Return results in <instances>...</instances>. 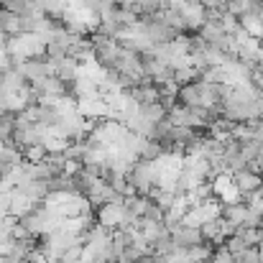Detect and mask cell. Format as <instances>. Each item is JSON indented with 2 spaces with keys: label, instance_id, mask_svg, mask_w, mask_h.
I'll use <instances>...</instances> for the list:
<instances>
[{
  "label": "cell",
  "instance_id": "obj_1",
  "mask_svg": "<svg viewBox=\"0 0 263 263\" xmlns=\"http://www.w3.org/2000/svg\"><path fill=\"white\" fill-rule=\"evenodd\" d=\"M172 238H174V246H179V248H192V246L204 240L199 228H192V225H184V222L172 228Z\"/></svg>",
  "mask_w": 263,
  "mask_h": 263
},
{
  "label": "cell",
  "instance_id": "obj_2",
  "mask_svg": "<svg viewBox=\"0 0 263 263\" xmlns=\"http://www.w3.org/2000/svg\"><path fill=\"white\" fill-rule=\"evenodd\" d=\"M233 179H235V184H238V189H240V194H243V197L263 186V174H261V172H253L251 166H248V169L235 172V174H233Z\"/></svg>",
  "mask_w": 263,
  "mask_h": 263
},
{
  "label": "cell",
  "instance_id": "obj_3",
  "mask_svg": "<svg viewBox=\"0 0 263 263\" xmlns=\"http://www.w3.org/2000/svg\"><path fill=\"white\" fill-rule=\"evenodd\" d=\"M222 217H225L233 228H240V225H246V217H248V204H246V202L225 204V207H222Z\"/></svg>",
  "mask_w": 263,
  "mask_h": 263
},
{
  "label": "cell",
  "instance_id": "obj_4",
  "mask_svg": "<svg viewBox=\"0 0 263 263\" xmlns=\"http://www.w3.org/2000/svg\"><path fill=\"white\" fill-rule=\"evenodd\" d=\"M233 263H261L258 246H248V248H243L240 253H235V256H233Z\"/></svg>",
  "mask_w": 263,
  "mask_h": 263
},
{
  "label": "cell",
  "instance_id": "obj_5",
  "mask_svg": "<svg viewBox=\"0 0 263 263\" xmlns=\"http://www.w3.org/2000/svg\"><path fill=\"white\" fill-rule=\"evenodd\" d=\"M248 80H251V85H253V87L263 95V64H253V67H251Z\"/></svg>",
  "mask_w": 263,
  "mask_h": 263
}]
</instances>
